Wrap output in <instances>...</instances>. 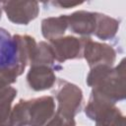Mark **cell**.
Returning a JSON list of instances; mask_svg holds the SVG:
<instances>
[{
  "label": "cell",
  "mask_w": 126,
  "mask_h": 126,
  "mask_svg": "<svg viewBox=\"0 0 126 126\" xmlns=\"http://www.w3.org/2000/svg\"><path fill=\"white\" fill-rule=\"evenodd\" d=\"M86 115L95 122V126H124L125 119L115 103L91 93L85 108Z\"/></svg>",
  "instance_id": "3957f363"
},
{
  "label": "cell",
  "mask_w": 126,
  "mask_h": 126,
  "mask_svg": "<svg viewBox=\"0 0 126 126\" xmlns=\"http://www.w3.org/2000/svg\"><path fill=\"white\" fill-rule=\"evenodd\" d=\"M17 95L13 87L0 89V126H14L12 119V102Z\"/></svg>",
  "instance_id": "7c38bea8"
},
{
  "label": "cell",
  "mask_w": 126,
  "mask_h": 126,
  "mask_svg": "<svg viewBox=\"0 0 126 126\" xmlns=\"http://www.w3.org/2000/svg\"><path fill=\"white\" fill-rule=\"evenodd\" d=\"M56 69L46 65H32L27 75V81L30 88L33 91L40 92L50 89L54 86Z\"/></svg>",
  "instance_id": "9c48e42d"
},
{
  "label": "cell",
  "mask_w": 126,
  "mask_h": 126,
  "mask_svg": "<svg viewBox=\"0 0 126 126\" xmlns=\"http://www.w3.org/2000/svg\"><path fill=\"white\" fill-rule=\"evenodd\" d=\"M120 22L110 16L96 13V28L94 34L102 40H108L115 36Z\"/></svg>",
  "instance_id": "4fadbf2b"
},
{
  "label": "cell",
  "mask_w": 126,
  "mask_h": 126,
  "mask_svg": "<svg viewBox=\"0 0 126 126\" xmlns=\"http://www.w3.org/2000/svg\"><path fill=\"white\" fill-rule=\"evenodd\" d=\"M55 113L54 98L44 95L32 99H21L12 108L14 126H44Z\"/></svg>",
  "instance_id": "7a4b0ae2"
},
{
  "label": "cell",
  "mask_w": 126,
  "mask_h": 126,
  "mask_svg": "<svg viewBox=\"0 0 126 126\" xmlns=\"http://www.w3.org/2000/svg\"><path fill=\"white\" fill-rule=\"evenodd\" d=\"M44 126H76V122L74 118H68L56 112Z\"/></svg>",
  "instance_id": "5bb4252c"
},
{
  "label": "cell",
  "mask_w": 126,
  "mask_h": 126,
  "mask_svg": "<svg viewBox=\"0 0 126 126\" xmlns=\"http://www.w3.org/2000/svg\"><path fill=\"white\" fill-rule=\"evenodd\" d=\"M2 9L7 18L17 25H28L39 13L36 1H5L2 2Z\"/></svg>",
  "instance_id": "8992f818"
},
{
  "label": "cell",
  "mask_w": 126,
  "mask_h": 126,
  "mask_svg": "<svg viewBox=\"0 0 126 126\" xmlns=\"http://www.w3.org/2000/svg\"><path fill=\"white\" fill-rule=\"evenodd\" d=\"M87 84L93 88L92 93L112 102L125 98V60L115 68L98 65L91 68Z\"/></svg>",
  "instance_id": "6da1fadb"
},
{
  "label": "cell",
  "mask_w": 126,
  "mask_h": 126,
  "mask_svg": "<svg viewBox=\"0 0 126 126\" xmlns=\"http://www.w3.org/2000/svg\"><path fill=\"white\" fill-rule=\"evenodd\" d=\"M83 2H67V1H55V2H52L51 4L54 5V6H57L59 8H63V9H68V8H71V7H75V6H78V5H81Z\"/></svg>",
  "instance_id": "9a60e30c"
},
{
  "label": "cell",
  "mask_w": 126,
  "mask_h": 126,
  "mask_svg": "<svg viewBox=\"0 0 126 126\" xmlns=\"http://www.w3.org/2000/svg\"><path fill=\"white\" fill-rule=\"evenodd\" d=\"M54 95L58 102L57 113L68 118H74L81 111L83 92L78 86L66 80L58 79Z\"/></svg>",
  "instance_id": "277c9868"
},
{
  "label": "cell",
  "mask_w": 126,
  "mask_h": 126,
  "mask_svg": "<svg viewBox=\"0 0 126 126\" xmlns=\"http://www.w3.org/2000/svg\"><path fill=\"white\" fill-rule=\"evenodd\" d=\"M55 61L63 63L69 59H77L83 57V45L81 38L72 35L60 36L49 40Z\"/></svg>",
  "instance_id": "ba28073f"
},
{
  "label": "cell",
  "mask_w": 126,
  "mask_h": 126,
  "mask_svg": "<svg viewBox=\"0 0 126 126\" xmlns=\"http://www.w3.org/2000/svg\"><path fill=\"white\" fill-rule=\"evenodd\" d=\"M1 14H2V2L0 3V19H1Z\"/></svg>",
  "instance_id": "2e32d148"
},
{
  "label": "cell",
  "mask_w": 126,
  "mask_h": 126,
  "mask_svg": "<svg viewBox=\"0 0 126 126\" xmlns=\"http://www.w3.org/2000/svg\"><path fill=\"white\" fill-rule=\"evenodd\" d=\"M81 40L83 45V57L87 60L90 68L98 65L112 67L116 58V51L112 46L94 41L90 36H84Z\"/></svg>",
  "instance_id": "5b68a950"
},
{
  "label": "cell",
  "mask_w": 126,
  "mask_h": 126,
  "mask_svg": "<svg viewBox=\"0 0 126 126\" xmlns=\"http://www.w3.org/2000/svg\"><path fill=\"white\" fill-rule=\"evenodd\" d=\"M16 68L22 74L26 67L21 63L18 44L14 35L8 31L0 28V70Z\"/></svg>",
  "instance_id": "52a82bcc"
},
{
  "label": "cell",
  "mask_w": 126,
  "mask_h": 126,
  "mask_svg": "<svg viewBox=\"0 0 126 126\" xmlns=\"http://www.w3.org/2000/svg\"><path fill=\"white\" fill-rule=\"evenodd\" d=\"M68 29L67 15L49 17L41 21V33L44 38L51 40L62 36Z\"/></svg>",
  "instance_id": "8fae6325"
},
{
  "label": "cell",
  "mask_w": 126,
  "mask_h": 126,
  "mask_svg": "<svg viewBox=\"0 0 126 126\" xmlns=\"http://www.w3.org/2000/svg\"><path fill=\"white\" fill-rule=\"evenodd\" d=\"M68 17V29L74 32L84 36L94 33L96 28V12L77 11Z\"/></svg>",
  "instance_id": "30bf717a"
}]
</instances>
